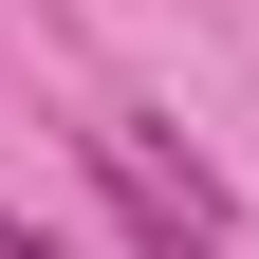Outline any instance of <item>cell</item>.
Listing matches in <instances>:
<instances>
[{
	"label": "cell",
	"instance_id": "6da1fadb",
	"mask_svg": "<svg viewBox=\"0 0 259 259\" xmlns=\"http://www.w3.org/2000/svg\"><path fill=\"white\" fill-rule=\"evenodd\" d=\"M0 259H74V241H37V222H19V204H0Z\"/></svg>",
	"mask_w": 259,
	"mask_h": 259
}]
</instances>
